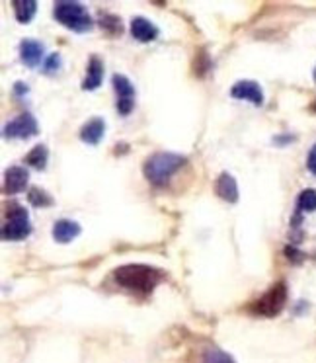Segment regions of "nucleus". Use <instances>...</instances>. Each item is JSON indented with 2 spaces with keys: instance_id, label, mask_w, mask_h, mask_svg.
<instances>
[{
  "instance_id": "nucleus-2",
  "label": "nucleus",
  "mask_w": 316,
  "mask_h": 363,
  "mask_svg": "<svg viewBox=\"0 0 316 363\" xmlns=\"http://www.w3.org/2000/svg\"><path fill=\"white\" fill-rule=\"evenodd\" d=\"M113 277L121 287H125L129 291L147 295L157 289V285L164 279V274L154 266H147V264H125L113 272Z\"/></svg>"
},
{
  "instance_id": "nucleus-25",
  "label": "nucleus",
  "mask_w": 316,
  "mask_h": 363,
  "mask_svg": "<svg viewBox=\"0 0 316 363\" xmlns=\"http://www.w3.org/2000/svg\"><path fill=\"white\" fill-rule=\"evenodd\" d=\"M307 168L310 172L316 176V143L312 145V149L308 150V158H307Z\"/></svg>"
},
{
  "instance_id": "nucleus-12",
  "label": "nucleus",
  "mask_w": 316,
  "mask_h": 363,
  "mask_svg": "<svg viewBox=\"0 0 316 363\" xmlns=\"http://www.w3.org/2000/svg\"><path fill=\"white\" fill-rule=\"evenodd\" d=\"M82 229L77 221H71V219H59V221L53 225V240L57 245H69L74 238L79 237Z\"/></svg>"
},
{
  "instance_id": "nucleus-24",
  "label": "nucleus",
  "mask_w": 316,
  "mask_h": 363,
  "mask_svg": "<svg viewBox=\"0 0 316 363\" xmlns=\"http://www.w3.org/2000/svg\"><path fill=\"white\" fill-rule=\"evenodd\" d=\"M115 108H118L119 116L127 118V116H129V113L135 110V100H118Z\"/></svg>"
},
{
  "instance_id": "nucleus-9",
  "label": "nucleus",
  "mask_w": 316,
  "mask_h": 363,
  "mask_svg": "<svg viewBox=\"0 0 316 363\" xmlns=\"http://www.w3.org/2000/svg\"><path fill=\"white\" fill-rule=\"evenodd\" d=\"M20 57H22V63L30 69H35L38 65H41V61H45V48L43 43L38 40H24L20 43Z\"/></svg>"
},
{
  "instance_id": "nucleus-1",
  "label": "nucleus",
  "mask_w": 316,
  "mask_h": 363,
  "mask_svg": "<svg viewBox=\"0 0 316 363\" xmlns=\"http://www.w3.org/2000/svg\"><path fill=\"white\" fill-rule=\"evenodd\" d=\"M188 164V158L178 152H170V150H160L150 155L145 162H142V176L157 188H164L168 182L174 178V174L182 170L184 166Z\"/></svg>"
},
{
  "instance_id": "nucleus-14",
  "label": "nucleus",
  "mask_w": 316,
  "mask_h": 363,
  "mask_svg": "<svg viewBox=\"0 0 316 363\" xmlns=\"http://www.w3.org/2000/svg\"><path fill=\"white\" fill-rule=\"evenodd\" d=\"M103 133H106V121L102 118H90L80 127V141L86 143V145H98V143L103 139Z\"/></svg>"
},
{
  "instance_id": "nucleus-19",
  "label": "nucleus",
  "mask_w": 316,
  "mask_h": 363,
  "mask_svg": "<svg viewBox=\"0 0 316 363\" xmlns=\"http://www.w3.org/2000/svg\"><path fill=\"white\" fill-rule=\"evenodd\" d=\"M28 201L33 207H38V209H45V207H51L55 203V199L51 198L45 190H41V188H30V191H28Z\"/></svg>"
},
{
  "instance_id": "nucleus-28",
  "label": "nucleus",
  "mask_w": 316,
  "mask_h": 363,
  "mask_svg": "<svg viewBox=\"0 0 316 363\" xmlns=\"http://www.w3.org/2000/svg\"><path fill=\"white\" fill-rule=\"evenodd\" d=\"M312 74H315V82H316V67H315V72H312Z\"/></svg>"
},
{
  "instance_id": "nucleus-13",
  "label": "nucleus",
  "mask_w": 316,
  "mask_h": 363,
  "mask_svg": "<svg viewBox=\"0 0 316 363\" xmlns=\"http://www.w3.org/2000/svg\"><path fill=\"white\" fill-rule=\"evenodd\" d=\"M103 82V63L102 59L98 55L90 57L86 67V77L82 80V90L86 92H92V90H98L102 86Z\"/></svg>"
},
{
  "instance_id": "nucleus-21",
  "label": "nucleus",
  "mask_w": 316,
  "mask_h": 363,
  "mask_svg": "<svg viewBox=\"0 0 316 363\" xmlns=\"http://www.w3.org/2000/svg\"><path fill=\"white\" fill-rule=\"evenodd\" d=\"M203 363H237L235 357L230 354H227L225 350H219V347H207L203 352Z\"/></svg>"
},
{
  "instance_id": "nucleus-6",
  "label": "nucleus",
  "mask_w": 316,
  "mask_h": 363,
  "mask_svg": "<svg viewBox=\"0 0 316 363\" xmlns=\"http://www.w3.org/2000/svg\"><path fill=\"white\" fill-rule=\"evenodd\" d=\"M38 133H40V125L32 113H20L14 119H10L2 129V135L6 139H30Z\"/></svg>"
},
{
  "instance_id": "nucleus-22",
  "label": "nucleus",
  "mask_w": 316,
  "mask_h": 363,
  "mask_svg": "<svg viewBox=\"0 0 316 363\" xmlns=\"http://www.w3.org/2000/svg\"><path fill=\"white\" fill-rule=\"evenodd\" d=\"M61 69V55L59 53H51V55L43 61V72L45 74H55Z\"/></svg>"
},
{
  "instance_id": "nucleus-8",
  "label": "nucleus",
  "mask_w": 316,
  "mask_h": 363,
  "mask_svg": "<svg viewBox=\"0 0 316 363\" xmlns=\"http://www.w3.org/2000/svg\"><path fill=\"white\" fill-rule=\"evenodd\" d=\"M230 96L235 100H248L252 102L254 106H261L264 104V92H261V86L254 80H238L230 88Z\"/></svg>"
},
{
  "instance_id": "nucleus-16",
  "label": "nucleus",
  "mask_w": 316,
  "mask_h": 363,
  "mask_svg": "<svg viewBox=\"0 0 316 363\" xmlns=\"http://www.w3.org/2000/svg\"><path fill=\"white\" fill-rule=\"evenodd\" d=\"M111 84H113V90L118 94V100H135V86L127 77H123V74H113Z\"/></svg>"
},
{
  "instance_id": "nucleus-20",
  "label": "nucleus",
  "mask_w": 316,
  "mask_h": 363,
  "mask_svg": "<svg viewBox=\"0 0 316 363\" xmlns=\"http://www.w3.org/2000/svg\"><path fill=\"white\" fill-rule=\"evenodd\" d=\"M297 211L300 213H312L316 211V190H303L297 199Z\"/></svg>"
},
{
  "instance_id": "nucleus-7",
  "label": "nucleus",
  "mask_w": 316,
  "mask_h": 363,
  "mask_svg": "<svg viewBox=\"0 0 316 363\" xmlns=\"http://www.w3.org/2000/svg\"><path fill=\"white\" fill-rule=\"evenodd\" d=\"M30 182V172L26 170L24 166H10L9 170L4 172V184H2V191L4 196H16L28 188Z\"/></svg>"
},
{
  "instance_id": "nucleus-18",
  "label": "nucleus",
  "mask_w": 316,
  "mask_h": 363,
  "mask_svg": "<svg viewBox=\"0 0 316 363\" xmlns=\"http://www.w3.org/2000/svg\"><path fill=\"white\" fill-rule=\"evenodd\" d=\"M98 24L102 30L110 33V35H121L123 33V22L121 18L115 16V14H110V12H102L100 18H98Z\"/></svg>"
},
{
  "instance_id": "nucleus-11",
  "label": "nucleus",
  "mask_w": 316,
  "mask_h": 363,
  "mask_svg": "<svg viewBox=\"0 0 316 363\" xmlns=\"http://www.w3.org/2000/svg\"><path fill=\"white\" fill-rule=\"evenodd\" d=\"M129 30H131L133 40L139 41V43H150V41H154L158 38L157 26L142 16L133 18V20H131V26H129Z\"/></svg>"
},
{
  "instance_id": "nucleus-5",
  "label": "nucleus",
  "mask_w": 316,
  "mask_h": 363,
  "mask_svg": "<svg viewBox=\"0 0 316 363\" xmlns=\"http://www.w3.org/2000/svg\"><path fill=\"white\" fill-rule=\"evenodd\" d=\"M285 303H287V285L276 284L271 289L264 293L260 299L250 305V311L254 315L273 318L283 311Z\"/></svg>"
},
{
  "instance_id": "nucleus-26",
  "label": "nucleus",
  "mask_w": 316,
  "mask_h": 363,
  "mask_svg": "<svg viewBox=\"0 0 316 363\" xmlns=\"http://www.w3.org/2000/svg\"><path fill=\"white\" fill-rule=\"evenodd\" d=\"M14 94L16 96L28 94V84H26V82H20V80H18V82H14Z\"/></svg>"
},
{
  "instance_id": "nucleus-17",
  "label": "nucleus",
  "mask_w": 316,
  "mask_h": 363,
  "mask_svg": "<svg viewBox=\"0 0 316 363\" xmlns=\"http://www.w3.org/2000/svg\"><path fill=\"white\" fill-rule=\"evenodd\" d=\"M49 160V149L45 145H35L30 152H28V157H26V164L32 166V168H38V170H43L45 166H47Z\"/></svg>"
},
{
  "instance_id": "nucleus-3",
  "label": "nucleus",
  "mask_w": 316,
  "mask_h": 363,
  "mask_svg": "<svg viewBox=\"0 0 316 363\" xmlns=\"http://www.w3.org/2000/svg\"><path fill=\"white\" fill-rule=\"evenodd\" d=\"M53 16L61 26L74 33H86L94 28V20L88 10L74 0H59L53 6Z\"/></svg>"
},
{
  "instance_id": "nucleus-15",
  "label": "nucleus",
  "mask_w": 316,
  "mask_h": 363,
  "mask_svg": "<svg viewBox=\"0 0 316 363\" xmlns=\"http://www.w3.org/2000/svg\"><path fill=\"white\" fill-rule=\"evenodd\" d=\"M12 9H14V16L20 24H30L38 12V2L35 0H14Z\"/></svg>"
},
{
  "instance_id": "nucleus-4",
  "label": "nucleus",
  "mask_w": 316,
  "mask_h": 363,
  "mask_svg": "<svg viewBox=\"0 0 316 363\" xmlns=\"http://www.w3.org/2000/svg\"><path fill=\"white\" fill-rule=\"evenodd\" d=\"M30 235H32V223H30V215L26 211V207L12 203L6 209V223L2 225V238L10 242H18Z\"/></svg>"
},
{
  "instance_id": "nucleus-10",
  "label": "nucleus",
  "mask_w": 316,
  "mask_h": 363,
  "mask_svg": "<svg viewBox=\"0 0 316 363\" xmlns=\"http://www.w3.org/2000/svg\"><path fill=\"white\" fill-rule=\"evenodd\" d=\"M215 194L222 199V201H227V203H237L238 201V184L237 178L229 172H221L217 176V180H215Z\"/></svg>"
},
{
  "instance_id": "nucleus-23",
  "label": "nucleus",
  "mask_w": 316,
  "mask_h": 363,
  "mask_svg": "<svg viewBox=\"0 0 316 363\" xmlns=\"http://www.w3.org/2000/svg\"><path fill=\"white\" fill-rule=\"evenodd\" d=\"M283 254H285V258H287L289 262H293V264H300V262L305 260V254L300 252L299 248H297L295 245L285 246Z\"/></svg>"
},
{
  "instance_id": "nucleus-27",
  "label": "nucleus",
  "mask_w": 316,
  "mask_h": 363,
  "mask_svg": "<svg viewBox=\"0 0 316 363\" xmlns=\"http://www.w3.org/2000/svg\"><path fill=\"white\" fill-rule=\"evenodd\" d=\"M291 141H295V137H291V135H287V137H276V139H273L276 145H287V143Z\"/></svg>"
}]
</instances>
